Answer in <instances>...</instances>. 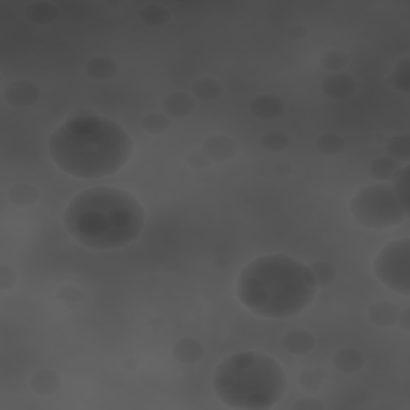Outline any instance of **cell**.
I'll list each match as a JSON object with an SVG mask.
<instances>
[{
    "label": "cell",
    "mask_w": 410,
    "mask_h": 410,
    "mask_svg": "<svg viewBox=\"0 0 410 410\" xmlns=\"http://www.w3.org/2000/svg\"><path fill=\"white\" fill-rule=\"evenodd\" d=\"M49 153L61 172L93 180L119 172L132 157L133 142L117 122L85 114L67 119L51 133Z\"/></svg>",
    "instance_id": "cell-1"
},
{
    "label": "cell",
    "mask_w": 410,
    "mask_h": 410,
    "mask_svg": "<svg viewBox=\"0 0 410 410\" xmlns=\"http://www.w3.org/2000/svg\"><path fill=\"white\" fill-rule=\"evenodd\" d=\"M262 146L268 151H282L289 146V138L287 135L282 132H268L264 133L262 139Z\"/></svg>",
    "instance_id": "cell-25"
},
{
    "label": "cell",
    "mask_w": 410,
    "mask_h": 410,
    "mask_svg": "<svg viewBox=\"0 0 410 410\" xmlns=\"http://www.w3.org/2000/svg\"><path fill=\"white\" fill-rule=\"evenodd\" d=\"M388 155L396 160H409V137L402 135V137L393 138L388 143Z\"/></svg>",
    "instance_id": "cell-26"
},
{
    "label": "cell",
    "mask_w": 410,
    "mask_h": 410,
    "mask_svg": "<svg viewBox=\"0 0 410 410\" xmlns=\"http://www.w3.org/2000/svg\"><path fill=\"white\" fill-rule=\"evenodd\" d=\"M188 164L193 169H207L210 165V157L205 153H191L188 155Z\"/></svg>",
    "instance_id": "cell-30"
},
{
    "label": "cell",
    "mask_w": 410,
    "mask_h": 410,
    "mask_svg": "<svg viewBox=\"0 0 410 410\" xmlns=\"http://www.w3.org/2000/svg\"><path fill=\"white\" fill-rule=\"evenodd\" d=\"M285 109L284 101L281 98L274 95H259L253 98L250 103V111L259 119H277L282 116Z\"/></svg>",
    "instance_id": "cell-11"
},
{
    "label": "cell",
    "mask_w": 410,
    "mask_h": 410,
    "mask_svg": "<svg viewBox=\"0 0 410 410\" xmlns=\"http://www.w3.org/2000/svg\"><path fill=\"white\" fill-rule=\"evenodd\" d=\"M204 153L209 155L212 160L225 162V160L234 157L237 153V144L234 139L226 137V135H215V137L205 139Z\"/></svg>",
    "instance_id": "cell-8"
},
{
    "label": "cell",
    "mask_w": 410,
    "mask_h": 410,
    "mask_svg": "<svg viewBox=\"0 0 410 410\" xmlns=\"http://www.w3.org/2000/svg\"><path fill=\"white\" fill-rule=\"evenodd\" d=\"M409 239H401L388 244L378 253L373 262V273L394 292L407 297L410 293V274H409Z\"/></svg>",
    "instance_id": "cell-6"
},
{
    "label": "cell",
    "mask_w": 410,
    "mask_h": 410,
    "mask_svg": "<svg viewBox=\"0 0 410 410\" xmlns=\"http://www.w3.org/2000/svg\"><path fill=\"white\" fill-rule=\"evenodd\" d=\"M173 356L183 364H196L204 356V346L193 339H183L173 346Z\"/></svg>",
    "instance_id": "cell-14"
},
{
    "label": "cell",
    "mask_w": 410,
    "mask_h": 410,
    "mask_svg": "<svg viewBox=\"0 0 410 410\" xmlns=\"http://www.w3.org/2000/svg\"><path fill=\"white\" fill-rule=\"evenodd\" d=\"M309 269L313 271V276L316 279V282H318V285H330L336 277L335 268L325 262L311 263Z\"/></svg>",
    "instance_id": "cell-23"
},
{
    "label": "cell",
    "mask_w": 410,
    "mask_h": 410,
    "mask_svg": "<svg viewBox=\"0 0 410 410\" xmlns=\"http://www.w3.org/2000/svg\"><path fill=\"white\" fill-rule=\"evenodd\" d=\"M364 355L356 348L346 346L341 348L340 351H336L334 357V364L343 373H356L359 372L362 366H364Z\"/></svg>",
    "instance_id": "cell-12"
},
{
    "label": "cell",
    "mask_w": 410,
    "mask_h": 410,
    "mask_svg": "<svg viewBox=\"0 0 410 410\" xmlns=\"http://www.w3.org/2000/svg\"><path fill=\"white\" fill-rule=\"evenodd\" d=\"M355 90L356 82L352 80L351 76L343 74V72H334L323 80V92L327 96L335 98V100H343V98L351 96Z\"/></svg>",
    "instance_id": "cell-9"
},
{
    "label": "cell",
    "mask_w": 410,
    "mask_h": 410,
    "mask_svg": "<svg viewBox=\"0 0 410 410\" xmlns=\"http://www.w3.org/2000/svg\"><path fill=\"white\" fill-rule=\"evenodd\" d=\"M316 148H318L319 153L332 155V154H339L340 151H343L345 148V142L343 138L339 137L335 133H325L323 137H319L318 143H316Z\"/></svg>",
    "instance_id": "cell-22"
},
{
    "label": "cell",
    "mask_w": 410,
    "mask_h": 410,
    "mask_svg": "<svg viewBox=\"0 0 410 410\" xmlns=\"http://www.w3.org/2000/svg\"><path fill=\"white\" fill-rule=\"evenodd\" d=\"M28 18L35 24H49L58 17V10L51 3H33L28 7Z\"/></svg>",
    "instance_id": "cell-20"
},
{
    "label": "cell",
    "mask_w": 410,
    "mask_h": 410,
    "mask_svg": "<svg viewBox=\"0 0 410 410\" xmlns=\"http://www.w3.org/2000/svg\"><path fill=\"white\" fill-rule=\"evenodd\" d=\"M146 214L128 191L95 186L77 194L65 212V226L82 246L114 250L137 241Z\"/></svg>",
    "instance_id": "cell-2"
},
{
    "label": "cell",
    "mask_w": 410,
    "mask_h": 410,
    "mask_svg": "<svg viewBox=\"0 0 410 410\" xmlns=\"http://www.w3.org/2000/svg\"><path fill=\"white\" fill-rule=\"evenodd\" d=\"M323 409V404L321 402H297L293 404V409Z\"/></svg>",
    "instance_id": "cell-32"
},
{
    "label": "cell",
    "mask_w": 410,
    "mask_h": 410,
    "mask_svg": "<svg viewBox=\"0 0 410 410\" xmlns=\"http://www.w3.org/2000/svg\"><path fill=\"white\" fill-rule=\"evenodd\" d=\"M351 214L367 230H385L401 225L407 218V207L391 185L377 183L359 189L350 202Z\"/></svg>",
    "instance_id": "cell-5"
},
{
    "label": "cell",
    "mask_w": 410,
    "mask_h": 410,
    "mask_svg": "<svg viewBox=\"0 0 410 410\" xmlns=\"http://www.w3.org/2000/svg\"><path fill=\"white\" fill-rule=\"evenodd\" d=\"M3 96H5V100L8 101L10 106L26 108V106H33L34 103L39 100L40 92H39V88L33 84V82L18 80V82H13V84H10L7 88H5Z\"/></svg>",
    "instance_id": "cell-7"
},
{
    "label": "cell",
    "mask_w": 410,
    "mask_h": 410,
    "mask_svg": "<svg viewBox=\"0 0 410 410\" xmlns=\"http://www.w3.org/2000/svg\"><path fill=\"white\" fill-rule=\"evenodd\" d=\"M370 323L380 327H389L399 323V309L389 302H378L370 308Z\"/></svg>",
    "instance_id": "cell-16"
},
{
    "label": "cell",
    "mask_w": 410,
    "mask_h": 410,
    "mask_svg": "<svg viewBox=\"0 0 410 410\" xmlns=\"http://www.w3.org/2000/svg\"><path fill=\"white\" fill-rule=\"evenodd\" d=\"M87 72L95 80H109L117 74V65L108 56H98L88 61Z\"/></svg>",
    "instance_id": "cell-17"
},
{
    "label": "cell",
    "mask_w": 410,
    "mask_h": 410,
    "mask_svg": "<svg viewBox=\"0 0 410 410\" xmlns=\"http://www.w3.org/2000/svg\"><path fill=\"white\" fill-rule=\"evenodd\" d=\"M142 19L146 24L151 26H160L169 19V10L160 7V5H149L142 12Z\"/></svg>",
    "instance_id": "cell-27"
},
{
    "label": "cell",
    "mask_w": 410,
    "mask_h": 410,
    "mask_svg": "<svg viewBox=\"0 0 410 410\" xmlns=\"http://www.w3.org/2000/svg\"><path fill=\"white\" fill-rule=\"evenodd\" d=\"M214 389L231 409H271L287 389V377L274 357L259 351H242L216 367Z\"/></svg>",
    "instance_id": "cell-4"
},
{
    "label": "cell",
    "mask_w": 410,
    "mask_h": 410,
    "mask_svg": "<svg viewBox=\"0 0 410 410\" xmlns=\"http://www.w3.org/2000/svg\"><path fill=\"white\" fill-rule=\"evenodd\" d=\"M193 93L199 98V100L214 101L216 98L221 96L223 87L218 80L210 79V77H204V79H199L197 82H194Z\"/></svg>",
    "instance_id": "cell-19"
},
{
    "label": "cell",
    "mask_w": 410,
    "mask_h": 410,
    "mask_svg": "<svg viewBox=\"0 0 410 410\" xmlns=\"http://www.w3.org/2000/svg\"><path fill=\"white\" fill-rule=\"evenodd\" d=\"M348 56L340 50H330L321 56V65H323L325 69L330 71H339L341 67L346 66Z\"/></svg>",
    "instance_id": "cell-28"
},
{
    "label": "cell",
    "mask_w": 410,
    "mask_h": 410,
    "mask_svg": "<svg viewBox=\"0 0 410 410\" xmlns=\"http://www.w3.org/2000/svg\"><path fill=\"white\" fill-rule=\"evenodd\" d=\"M399 170L398 160L385 155V157H378L370 165V173L378 180H389L393 178L394 173Z\"/></svg>",
    "instance_id": "cell-21"
},
{
    "label": "cell",
    "mask_w": 410,
    "mask_h": 410,
    "mask_svg": "<svg viewBox=\"0 0 410 410\" xmlns=\"http://www.w3.org/2000/svg\"><path fill=\"white\" fill-rule=\"evenodd\" d=\"M8 199L12 204L19 207H29L39 199V191L31 183L15 185L8 193Z\"/></svg>",
    "instance_id": "cell-18"
},
{
    "label": "cell",
    "mask_w": 410,
    "mask_h": 410,
    "mask_svg": "<svg viewBox=\"0 0 410 410\" xmlns=\"http://www.w3.org/2000/svg\"><path fill=\"white\" fill-rule=\"evenodd\" d=\"M142 126L148 133H162L169 128V119L162 114H149L143 119Z\"/></svg>",
    "instance_id": "cell-29"
},
{
    "label": "cell",
    "mask_w": 410,
    "mask_h": 410,
    "mask_svg": "<svg viewBox=\"0 0 410 410\" xmlns=\"http://www.w3.org/2000/svg\"><path fill=\"white\" fill-rule=\"evenodd\" d=\"M29 385L40 396H50V394L58 391L60 377L53 370H37L31 377Z\"/></svg>",
    "instance_id": "cell-15"
},
{
    "label": "cell",
    "mask_w": 410,
    "mask_h": 410,
    "mask_svg": "<svg viewBox=\"0 0 410 410\" xmlns=\"http://www.w3.org/2000/svg\"><path fill=\"white\" fill-rule=\"evenodd\" d=\"M0 281H2V290H8L10 287H13L15 285V273L13 269H10L7 266L2 268V271H0Z\"/></svg>",
    "instance_id": "cell-31"
},
{
    "label": "cell",
    "mask_w": 410,
    "mask_h": 410,
    "mask_svg": "<svg viewBox=\"0 0 410 410\" xmlns=\"http://www.w3.org/2000/svg\"><path fill=\"white\" fill-rule=\"evenodd\" d=\"M318 282L309 266L289 255L253 259L237 279V297L253 314L287 319L313 303Z\"/></svg>",
    "instance_id": "cell-3"
},
{
    "label": "cell",
    "mask_w": 410,
    "mask_h": 410,
    "mask_svg": "<svg viewBox=\"0 0 410 410\" xmlns=\"http://www.w3.org/2000/svg\"><path fill=\"white\" fill-rule=\"evenodd\" d=\"M164 111L172 117H186L194 111V100L188 93L176 92L164 100Z\"/></svg>",
    "instance_id": "cell-13"
},
{
    "label": "cell",
    "mask_w": 410,
    "mask_h": 410,
    "mask_svg": "<svg viewBox=\"0 0 410 410\" xmlns=\"http://www.w3.org/2000/svg\"><path fill=\"white\" fill-rule=\"evenodd\" d=\"M314 345L316 340L313 334L305 329L290 330L282 340L284 350L289 351L290 355H308L309 351H313Z\"/></svg>",
    "instance_id": "cell-10"
},
{
    "label": "cell",
    "mask_w": 410,
    "mask_h": 410,
    "mask_svg": "<svg viewBox=\"0 0 410 410\" xmlns=\"http://www.w3.org/2000/svg\"><path fill=\"white\" fill-rule=\"evenodd\" d=\"M393 189L396 191V194L404 205L407 207V191H409V165H404L402 169H399L393 176Z\"/></svg>",
    "instance_id": "cell-24"
}]
</instances>
